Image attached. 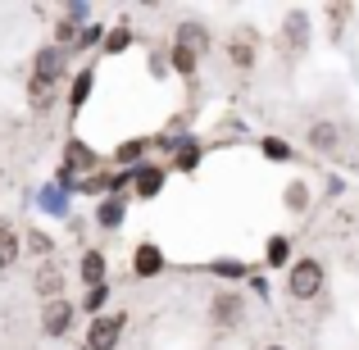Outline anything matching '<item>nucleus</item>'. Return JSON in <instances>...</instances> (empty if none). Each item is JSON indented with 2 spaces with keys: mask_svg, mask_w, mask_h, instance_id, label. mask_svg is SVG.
Segmentation results:
<instances>
[{
  "mask_svg": "<svg viewBox=\"0 0 359 350\" xmlns=\"http://www.w3.org/2000/svg\"><path fill=\"white\" fill-rule=\"evenodd\" d=\"M323 282H327V273H323V264L309 255V260H296L291 264V273H287V291H291V300H314L318 291H323Z\"/></svg>",
  "mask_w": 359,
  "mask_h": 350,
  "instance_id": "f257e3e1",
  "label": "nucleus"
},
{
  "mask_svg": "<svg viewBox=\"0 0 359 350\" xmlns=\"http://www.w3.org/2000/svg\"><path fill=\"white\" fill-rule=\"evenodd\" d=\"M123 332H128V314H96L87 323V350H114L123 342Z\"/></svg>",
  "mask_w": 359,
  "mask_h": 350,
  "instance_id": "f03ea898",
  "label": "nucleus"
},
{
  "mask_svg": "<svg viewBox=\"0 0 359 350\" xmlns=\"http://www.w3.org/2000/svg\"><path fill=\"white\" fill-rule=\"evenodd\" d=\"M73 314H78V309H73V300H50V305H46V314H41V332L46 337H64L73 328Z\"/></svg>",
  "mask_w": 359,
  "mask_h": 350,
  "instance_id": "7ed1b4c3",
  "label": "nucleus"
},
{
  "mask_svg": "<svg viewBox=\"0 0 359 350\" xmlns=\"http://www.w3.org/2000/svg\"><path fill=\"white\" fill-rule=\"evenodd\" d=\"M241 296H237V291H219V296H214L210 300V318H214V323H219V328H232V323H241Z\"/></svg>",
  "mask_w": 359,
  "mask_h": 350,
  "instance_id": "20e7f679",
  "label": "nucleus"
},
{
  "mask_svg": "<svg viewBox=\"0 0 359 350\" xmlns=\"http://www.w3.org/2000/svg\"><path fill=\"white\" fill-rule=\"evenodd\" d=\"M164 168L159 164H141V168H132V191L141 196V201H150V196H159L164 191Z\"/></svg>",
  "mask_w": 359,
  "mask_h": 350,
  "instance_id": "39448f33",
  "label": "nucleus"
},
{
  "mask_svg": "<svg viewBox=\"0 0 359 350\" xmlns=\"http://www.w3.org/2000/svg\"><path fill=\"white\" fill-rule=\"evenodd\" d=\"M132 273H137V278H155V273H164V250H159L155 241L137 245V255H132Z\"/></svg>",
  "mask_w": 359,
  "mask_h": 350,
  "instance_id": "423d86ee",
  "label": "nucleus"
},
{
  "mask_svg": "<svg viewBox=\"0 0 359 350\" xmlns=\"http://www.w3.org/2000/svg\"><path fill=\"white\" fill-rule=\"evenodd\" d=\"M282 32H287V36H282V41H287V51H296V55L305 51V41H309V18H305V9H291Z\"/></svg>",
  "mask_w": 359,
  "mask_h": 350,
  "instance_id": "0eeeda50",
  "label": "nucleus"
},
{
  "mask_svg": "<svg viewBox=\"0 0 359 350\" xmlns=\"http://www.w3.org/2000/svg\"><path fill=\"white\" fill-rule=\"evenodd\" d=\"M150 150V141L146 137H132V141H123V146L114 150V164L123 168V173H132V168H141V155Z\"/></svg>",
  "mask_w": 359,
  "mask_h": 350,
  "instance_id": "6e6552de",
  "label": "nucleus"
},
{
  "mask_svg": "<svg viewBox=\"0 0 359 350\" xmlns=\"http://www.w3.org/2000/svg\"><path fill=\"white\" fill-rule=\"evenodd\" d=\"M309 146H314L318 155H332V150L341 146V128H337V123H314V128H309Z\"/></svg>",
  "mask_w": 359,
  "mask_h": 350,
  "instance_id": "1a4fd4ad",
  "label": "nucleus"
},
{
  "mask_svg": "<svg viewBox=\"0 0 359 350\" xmlns=\"http://www.w3.org/2000/svg\"><path fill=\"white\" fill-rule=\"evenodd\" d=\"M60 73H64V51H60V46H46V51H36V78L60 82Z\"/></svg>",
  "mask_w": 359,
  "mask_h": 350,
  "instance_id": "9d476101",
  "label": "nucleus"
},
{
  "mask_svg": "<svg viewBox=\"0 0 359 350\" xmlns=\"http://www.w3.org/2000/svg\"><path fill=\"white\" fill-rule=\"evenodd\" d=\"M123 214H128L123 196H105V201L96 205V223L100 228H123Z\"/></svg>",
  "mask_w": 359,
  "mask_h": 350,
  "instance_id": "9b49d317",
  "label": "nucleus"
},
{
  "mask_svg": "<svg viewBox=\"0 0 359 350\" xmlns=\"http://www.w3.org/2000/svg\"><path fill=\"white\" fill-rule=\"evenodd\" d=\"M18 255H23V241H18V232L9 228V223H0V269H14Z\"/></svg>",
  "mask_w": 359,
  "mask_h": 350,
  "instance_id": "f8f14e48",
  "label": "nucleus"
},
{
  "mask_svg": "<svg viewBox=\"0 0 359 350\" xmlns=\"http://www.w3.org/2000/svg\"><path fill=\"white\" fill-rule=\"evenodd\" d=\"M78 273H82V282H87V287H100V282H105V255H100V250H87V255H82V264H78Z\"/></svg>",
  "mask_w": 359,
  "mask_h": 350,
  "instance_id": "ddd939ff",
  "label": "nucleus"
},
{
  "mask_svg": "<svg viewBox=\"0 0 359 350\" xmlns=\"http://www.w3.org/2000/svg\"><path fill=\"white\" fill-rule=\"evenodd\" d=\"M177 46L191 51V55H201L205 46H210V32H205L201 23H182V27H177Z\"/></svg>",
  "mask_w": 359,
  "mask_h": 350,
  "instance_id": "4468645a",
  "label": "nucleus"
},
{
  "mask_svg": "<svg viewBox=\"0 0 359 350\" xmlns=\"http://www.w3.org/2000/svg\"><path fill=\"white\" fill-rule=\"evenodd\" d=\"M264 260H269L273 269H282V264L291 260V241H287V236H269V250H264Z\"/></svg>",
  "mask_w": 359,
  "mask_h": 350,
  "instance_id": "2eb2a0df",
  "label": "nucleus"
},
{
  "mask_svg": "<svg viewBox=\"0 0 359 350\" xmlns=\"http://www.w3.org/2000/svg\"><path fill=\"white\" fill-rule=\"evenodd\" d=\"M60 273L55 269H46V273H36V296H46V300H60Z\"/></svg>",
  "mask_w": 359,
  "mask_h": 350,
  "instance_id": "dca6fc26",
  "label": "nucleus"
},
{
  "mask_svg": "<svg viewBox=\"0 0 359 350\" xmlns=\"http://www.w3.org/2000/svg\"><path fill=\"white\" fill-rule=\"evenodd\" d=\"M23 241H27V250H32V255H41V260L55 250V236H50V232H41V228H32V232L23 236Z\"/></svg>",
  "mask_w": 359,
  "mask_h": 350,
  "instance_id": "f3484780",
  "label": "nucleus"
},
{
  "mask_svg": "<svg viewBox=\"0 0 359 350\" xmlns=\"http://www.w3.org/2000/svg\"><path fill=\"white\" fill-rule=\"evenodd\" d=\"M132 46V27H114V32L105 36V55H123Z\"/></svg>",
  "mask_w": 359,
  "mask_h": 350,
  "instance_id": "a211bd4d",
  "label": "nucleus"
},
{
  "mask_svg": "<svg viewBox=\"0 0 359 350\" xmlns=\"http://www.w3.org/2000/svg\"><path fill=\"white\" fill-rule=\"evenodd\" d=\"M196 64H201V55H191V51H182V46H173V69L182 73V78H191Z\"/></svg>",
  "mask_w": 359,
  "mask_h": 350,
  "instance_id": "6ab92c4d",
  "label": "nucleus"
},
{
  "mask_svg": "<svg viewBox=\"0 0 359 350\" xmlns=\"http://www.w3.org/2000/svg\"><path fill=\"white\" fill-rule=\"evenodd\" d=\"M87 96H91V73H78V82H73V91H69V105L82 109V105H87Z\"/></svg>",
  "mask_w": 359,
  "mask_h": 350,
  "instance_id": "aec40b11",
  "label": "nucleus"
},
{
  "mask_svg": "<svg viewBox=\"0 0 359 350\" xmlns=\"http://www.w3.org/2000/svg\"><path fill=\"white\" fill-rule=\"evenodd\" d=\"M287 205H291V210H305V205H309L305 182H291V187H287Z\"/></svg>",
  "mask_w": 359,
  "mask_h": 350,
  "instance_id": "412c9836",
  "label": "nucleus"
},
{
  "mask_svg": "<svg viewBox=\"0 0 359 350\" xmlns=\"http://www.w3.org/2000/svg\"><path fill=\"white\" fill-rule=\"evenodd\" d=\"M105 296H109V287H105V282H100V287H91L87 296H82V309H100V305H105Z\"/></svg>",
  "mask_w": 359,
  "mask_h": 350,
  "instance_id": "4be33fe9",
  "label": "nucleus"
},
{
  "mask_svg": "<svg viewBox=\"0 0 359 350\" xmlns=\"http://www.w3.org/2000/svg\"><path fill=\"white\" fill-rule=\"evenodd\" d=\"M264 155H269V159H287L291 146H287V141H278V137H269V141H264Z\"/></svg>",
  "mask_w": 359,
  "mask_h": 350,
  "instance_id": "5701e85b",
  "label": "nucleus"
},
{
  "mask_svg": "<svg viewBox=\"0 0 359 350\" xmlns=\"http://www.w3.org/2000/svg\"><path fill=\"white\" fill-rule=\"evenodd\" d=\"M201 164V146H182L177 150V168H196Z\"/></svg>",
  "mask_w": 359,
  "mask_h": 350,
  "instance_id": "b1692460",
  "label": "nucleus"
},
{
  "mask_svg": "<svg viewBox=\"0 0 359 350\" xmlns=\"http://www.w3.org/2000/svg\"><path fill=\"white\" fill-rule=\"evenodd\" d=\"M91 159H96V155H91L87 146H78V141H73V146H69V164H82V168H87Z\"/></svg>",
  "mask_w": 359,
  "mask_h": 350,
  "instance_id": "393cba45",
  "label": "nucleus"
},
{
  "mask_svg": "<svg viewBox=\"0 0 359 350\" xmlns=\"http://www.w3.org/2000/svg\"><path fill=\"white\" fill-rule=\"evenodd\" d=\"M96 41H105V27H82L78 32V46H96Z\"/></svg>",
  "mask_w": 359,
  "mask_h": 350,
  "instance_id": "a878e982",
  "label": "nucleus"
},
{
  "mask_svg": "<svg viewBox=\"0 0 359 350\" xmlns=\"http://www.w3.org/2000/svg\"><path fill=\"white\" fill-rule=\"evenodd\" d=\"M232 60H237L241 69H250V60H255V55H250V46H241V41H237V46H232Z\"/></svg>",
  "mask_w": 359,
  "mask_h": 350,
  "instance_id": "bb28decb",
  "label": "nucleus"
},
{
  "mask_svg": "<svg viewBox=\"0 0 359 350\" xmlns=\"http://www.w3.org/2000/svg\"><path fill=\"white\" fill-rule=\"evenodd\" d=\"M214 273H223V278H241V264H214Z\"/></svg>",
  "mask_w": 359,
  "mask_h": 350,
  "instance_id": "cd10ccee",
  "label": "nucleus"
},
{
  "mask_svg": "<svg viewBox=\"0 0 359 350\" xmlns=\"http://www.w3.org/2000/svg\"><path fill=\"white\" fill-rule=\"evenodd\" d=\"M264 350H287V346H264Z\"/></svg>",
  "mask_w": 359,
  "mask_h": 350,
  "instance_id": "c85d7f7f",
  "label": "nucleus"
}]
</instances>
